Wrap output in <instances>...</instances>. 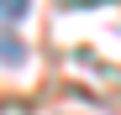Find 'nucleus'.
Returning <instances> with one entry per match:
<instances>
[{
	"mask_svg": "<svg viewBox=\"0 0 121 115\" xmlns=\"http://www.w3.org/2000/svg\"><path fill=\"white\" fill-rule=\"evenodd\" d=\"M26 11H32V0H0V26H11V21H21Z\"/></svg>",
	"mask_w": 121,
	"mask_h": 115,
	"instance_id": "nucleus-1",
	"label": "nucleus"
}]
</instances>
